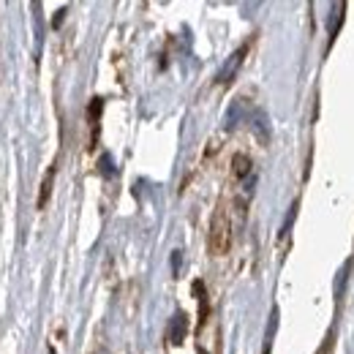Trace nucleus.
<instances>
[{"mask_svg":"<svg viewBox=\"0 0 354 354\" xmlns=\"http://www.w3.org/2000/svg\"><path fill=\"white\" fill-rule=\"evenodd\" d=\"M52 180H55V169H49L44 177V185H41V199H39V207H44L46 205V196H49V191H52Z\"/></svg>","mask_w":354,"mask_h":354,"instance_id":"obj_10","label":"nucleus"},{"mask_svg":"<svg viewBox=\"0 0 354 354\" xmlns=\"http://www.w3.org/2000/svg\"><path fill=\"white\" fill-rule=\"evenodd\" d=\"M226 248H229V216L223 207H218V213L213 216V223H210V251L223 254Z\"/></svg>","mask_w":354,"mask_h":354,"instance_id":"obj_1","label":"nucleus"},{"mask_svg":"<svg viewBox=\"0 0 354 354\" xmlns=\"http://www.w3.org/2000/svg\"><path fill=\"white\" fill-rule=\"evenodd\" d=\"M185 335H188V316H185L183 310H177L175 316L169 319V330H167V338H169V344L180 346V344L185 341Z\"/></svg>","mask_w":354,"mask_h":354,"instance_id":"obj_3","label":"nucleus"},{"mask_svg":"<svg viewBox=\"0 0 354 354\" xmlns=\"http://www.w3.org/2000/svg\"><path fill=\"white\" fill-rule=\"evenodd\" d=\"M245 115H248V101H245V98H234L232 106H229V112H226V118H223L226 129H234L237 123H243Z\"/></svg>","mask_w":354,"mask_h":354,"instance_id":"obj_4","label":"nucleus"},{"mask_svg":"<svg viewBox=\"0 0 354 354\" xmlns=\"http://www.w3.org/2000/svg\"><path fill=\"white\" fill-rule=\"evenodd\" d=\"M275 330H278V308H272V313H270V324H267V333H265V354L270 352V346H272Z\"/></svg>","mask_w":354,"mask_h":354,"instance_id":"obj_6","label":"nucleus"},{"mask_svg":"<svg viewBox=\"0 0 354 354\" xmlns=\"http://www.w3.org/2000/svg\"><path fill=\"white\" fill-rule=\"evenodd\" d=\"M33 22H36V52L41 49V41H44V30H41V6L39 3H33Z\"/></svg>","mask_w":354,"mask_h":354,"instance_id":"obj_7","label":"nucleus"},{"mask_svg":"<svg viewBox=\"0 0 354 354\" xmlns=\"http://www.w3.org/2000/svg\"><path fill=\"white\" fill-rule=\"evenodd\" d=\"M101 172H104V175H112V158H109V156L101 158Z\"/></svg>","mask_w":354,"mask_h":354,"instance_id":"obj_11","label":"nucleus"},{"mask_svg":"<svg viewBox=\"0 0 354 354\" xmlns=\"http://www.w3.org/2000/svg\"><path fill=\"white\" fill-rule=\"evenodd\" d=\"M49 354H55V349H49Z\"/></svg>","mask_w":354,"mask_h":354,"instance_id":"obj_14","label":"nucleus"},{"mask_svg":"<svg viewBox=\"0 0 354 354\" xmlns=\"http://www.w3.org/2000/svg\"><path fill=\"white\" fill-rule=\"evenodd\" d=\"M172 270H180V251H175V254H172Z\"/></svg>","mask_w":354,"mask_h":354,"instance_id":"obj_12","label":"nucleus"},{"mask_svg":"<svg viewBox=\"0 0 354 354\" xmlns=\"http://www.w3.org/2000/svg\"><path fill=\"white\" fill-rule=\"evenodd\" d=\"M297 207H300V202H295V205L289 207V213H286V218H283V226H281V232H278L281 240L289 234V229H292V223H295V216H297Z\"/></svg>","mask_w":354,"mask_h":354,"instance_id":"obj_8","label":"nucleus"},{"mask_svg":"<svg viewBox=\"0 0 354 354\" xmlns=\"http://www.w3.org/2000/svg\"><path fill=\"white\" fill-rule=\"evenodd\" d=\"M248 172H251V161L245 156H234V175L245 177Z\"/></svg>","mask_w":354,"mask_h":354,"instance_id":"obj_9","label":"nucleus"},{"mask_svg":"<svg viewBox=\"0 0 354 354\" xmlns=\"http://www.w3.org/2000/svg\"><path fill=\"white\" fill-rule=\"evenodd\" d=\"M245 55H248V44H243V46H237L229 57H226V63L221 66V71H218V82L221 85H229L234 77H237V71H240V66H243V60H245Z\"/></svg>","mask_w":354,"mask_h":354,"instance_id":"obj_2","label":"nucleus"},{"mask_svg":"<svg viewBox=\"0 0 354 354\" xmlns=\"http://www.w3.org/2000/svg\"><path fill=\"white\" fill-rule=\"evenodd\" d=\"M330 39H335V33H338V28H341V22H344V14H346V6L344 3H333L330 6Z\"/></svg>","mask_w":354,"mask_h":354,"instance_id":"obj_5","label":"nucleus"},{"mask_svg":"<svg viewBox=\"0 0 354 354\" xmlns=\"http://www.w3.org/2000/svg\"><path fill=\"white\" fill-rule=\"evenodd\" d=\"M98 354H109V352H106V349H101V352H98Z\"/></svg>","mask_w":354,"mask_h":354,"instance_id":"obj_13","label":"nucleus"}]
</instances>
